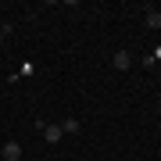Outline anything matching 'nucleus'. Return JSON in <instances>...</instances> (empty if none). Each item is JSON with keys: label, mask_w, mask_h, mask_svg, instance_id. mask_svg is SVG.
I'll list each match as a JSON object with an SVG mask.
<instances>
[{"label": "nucleus", "mask_w": 161, "mask_h": 161, "mask_svg": "<svg viewBox=\"0 0 161 161\" xmlns=\"http://www.w3.org/2000/svg\"><path fill=\"white\" fill-rule=\"evenodd\" d=\"M36 129L43 132V140H47V143H58V140L64 136V129H61V125H47V122H36Z\"/></svg>", "instance_id": "f257e3e1"}, {"label": "nucleus", "mask_w": 161, "mask_h": 161, "mask_svg": "<svg viewBox=\"0 0 161 161\" xmlns=\"http://www.w3.org/2000/svg\"><path fill=\"white\" fill-rule=\"evenodd\" d=\"M111 64H115L118 72H129V68H132V54H129V50H115V58H111Z\"/></svg>", "instance_id": "f03ea898"}, {"label": "nucleus", "mask_w": 161, "mask_h": 161, "mask_svg": "<svg viewBox=\"0 0 161 161\" xmlns=\"http://www.w3.org/2000/svg\"><path fill=\"white\" fill-rule=\"evenodd\" d=\"M0 158H4V161H18V158H22V143H14V140L4 143V147H0Z\"/></svg>", "instance_id": "7ed1b4c3"}, {"label": "nucleus", "mask_w": 161, "mask_h": 161, "mask_svg": "<svg viewBox=\"0 0 161 161\" xmlns=\"http://www.w3.org/2000/svg\"><path fill=\"white\" fill-rule=\"evenodd\" d=\"M61 129L68 132V136H75V132H79L82 125H79V118H64V122H61Z\"/></svg>", "instance_id": "20e7f679"}, {"label": "nucleus", "mask_w": 161, "mask_h": 161, "mask_svg": "<svg viewBox=\"0 0 161 161\" xmlns=\"http://www.w3.org/2000/svg\"><path fill=\"white\" fill-rule=\"evenodd\" d=\"M147 29H161V11H147Z\"/></svg>", "instance_id": "39448f33"}, {"label": "nucleus", "mask_w": 161, "mask_h": 161, "mask_svg": "<svg viewBox=\"0 0 161 161\" xmlns=\"http://www.w3.org/2000/svg\"><path fill=\"white\" fill-rule=\"evenodd\" d=\"M0 43H4V32H0Z\"/></svg>", "instance_id": "423d86ee"}, {"label": "nucleus", "mask_w": 161, "mask_h": 161, "mask_svg": "<svg viewBox=\"0 0 161 161\" xmlns=\"http://www.w3.org/2000/svg\"><path fill=\"white\" fill-rule=\"evenodd\" d=\"M0 161H4V158H0Z\"/></svg>", "instance_id": "0eeeda50"}]
</instances>
